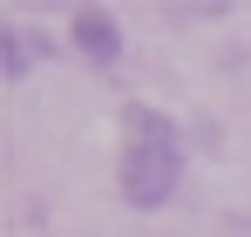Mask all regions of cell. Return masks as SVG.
Returning a JSON list of instances; mask_svg holds the SVG:
<instances>
[{"label": "cell", "instance_id": "cell-1", "mask_svg": "<svg viewBox=\"0 0 251 237\" xmlns=\"http://www.w3.org/2000/svg\"><path fill=\"white\" fill-rule=\"evenodd\" d=\"M123 129H129V149H123V169H116L123 203L129 210H163V203L176 197V183H183V142H176V129H170L156 109H143V102L123 109Z\"/></svg>", "mask_w": 251, "mask_h": 237}, {"label": "cell", "instance_id": "cell-3", "mask_svg": "<svg viewBox=\"0 0 251 237\" xmlns=\"http://www.w3.org/2000/svg\"><path fill=\"white\" fill-rule=\"evenodd\" d=\"M41 47H48V41H27L21 27H0V68H7V81H21V75H27V61H34Z\"/></svg>", "mask_w": 251, "mask_h": 237}, {"label": "cell", "instance_id": "cell-2", "mask_svg": "<svg viewBox=\"0 0 251 237\" xmlns=\"http://www.w3.org/2000/svg\"><path fill=\"white\" fill-rule=\"evenodd\" d=\"M68 34H75V54L95 61V68H116V61H123V27H116V14H102V7H82V14L68 21Z\"/></svg>", "mask_w": 251, "mask_h": 237}]
</instances>
